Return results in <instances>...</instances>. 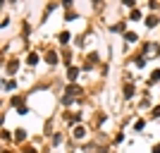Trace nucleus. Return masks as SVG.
Segmentation results:
<instances>
[{
    "label": "nucleus",
    "instance_id": "9b49d317",
    "mask_svg": "<svg viewBox=\"0 0 160 153\" xmlns=\"http://www.w3.org/2000/svg\"><path fill=\"white\" fill-rule=\"evenodd\" d=\"M14 139H19V141H22V139H24V129H17V132H14Z\"/></svg>",
    "mask_w": 160,
    "mask_h": 153
},
{
    "label": "nucleus",
    "instance_id": "0eeeda50",
    "mask_svg": "<svg viewBox=\"0 0 160 153\" xmlns=\"http://www.w3.org/2000/svg\"><path fill=\"white\" fill-rule=\"evenodd\" d=\"M77 74H79V69H77V67H69V81H74Z\"/></svg>",
    "mask_w": 160,
    "mask_h": 153
},
{
    "label": "nucleus",
    "instance_id": "f03ea898",
    "mask_svg": "<svg viewBox=\"0 0 160 153\" xmlns=\"http://www.w3.org/2000/svg\"><path fill=\"white\" fill-rule=\"evenodd\" d=\"M155 24H158V17H155V14L146 17V27H155Z\"/></svg>",
    "mask_w": 160,
    "mask_h": 153
},
{
    "label": "nucleus",
    "instance_id": "2eb2a0df",
    "mask_svg": "<svg viewBox=\"0 0 160 153\" xmlns=\"http://www.w3.org/2000/svg\"><path fill=\"white\" fill-rule=\"evenodd\" d=\"M153 115H160V105L155 108V110H153Z\"/></svg>",
    "mask_w": 160,
    "mask_h": 153
},
{
    "label": "nucleus",
    "instance_id": "4468645a",
    "mask_svg": "<svg viewBox=\"0 0 160 153\" xmlns=\"http://www.w3.org/2000/svg\"><path fill=\"white\" fill-rule=\"evenodd\" d=\"M153 153H160V144H155V146H153Z\"/></svg>",
    "mask_w": 160,
    "mask_h": 153
},
{
    "label": "nucleus",
    "instance_id": "9d476101",
    "mask_svg": "<svg viewBox=\"0 0 160 153\" xmlns=\"http://www.w3.org/2000/svg\"><path fill=\"white\" fill-rule=\"evenodd\" d=\"M151 81H160V69H155V72L151 74Z\"/></svg>",
    "mask_w": 160,
    "mask_h": 153
},
{
    "label": "nucleus",
    "instance_id": "7ed1b4c3",
    "mask_svg": "<svg viewBox=\"0 0 160 153\" xmlns=\"http://www.w3.org/2000/svg\"><path fill=\"white\" fill-rule=\"evenodd\" d=\"M74 136H77V139H84V136H86V129H84V127H77V129H74Z\"/></svg>",
    "mask_w": 160,
    "mask_h": 153
},
{
    "label": "nucleus",
    "instance_id": "39448f33",
    "mask_svg": "<svg viewBox=\"0 0 160 153\" xmlns=\"http://www.w3.org/2000/svg\"><path fill=\"white\" fill-rule=\"evenodd\" d=\"M69 38H72L69 31H62V33H60V43H69Z\"/></svg>",
    "mask_w": 160,
    "mask_h": 153
},
{
    "label": "nucleus",
    "instance_id": "f257e3e1",
    "mask_svg": "<svg viewBox=\"0 0 160 153\" xmlns=\"http://www.w3.org/2000/svg\"><path fill=\"white\" fill-rule=\"evenodd\" d=\"M45 62H48V65H55V62H58V55H55L53 50H48V53H45Z\"/></svg>",
    "mask_w": 160,
    "mask_h": 153
},
{
    "label": "nucleus",
    "instance_id": "423d86ee",
    "mask_svg": "<svg viewBox=\"0 0 160 153\" xmlns=\"http://www.w3.org/2000/svg\"><path fill=\"white\" fill-rule=\"evenodd\" d=\"M17 67H19V62H17V60L7 62V72H17Z\"/></svg>",
    "mask_w": 160,
    "mask_h": 153
},
{
    "label": "nucleus",
    "instance_id": "20e7f679",
    "mask_svg": "<svg viewBox=\"0 0 160 153\" xmlns=\"http://www.w3.org/2000/svg\"><path fill=\"white\" fill-rule=\"evenodd\" d=\"M134 96V84H127L124 86V98H131Z\"/></svg>",
    "mask_w": 160,
    "mask_h": 153
},
{
    "label": "nucleus",
    "instance_id": "1a4fd4ad",
    "mask_svg": "<svg viewBox=\"0 0 160 153\" xmlns=\"http://www.w3.org/2000/svg\"><path fill=\"white\" fill-rule=\"evenodd\" d=\"M124 38H127L129 43H134V41H136V33H134V31H127V33H124Z\"/></svg>",
    "mask_w": 160,
    "mask_h": 153
},
{
    "label": "nucleus",
    "instance_id": "6e6552de",
    "mask_svg": "<svg viewBox=\"0 0 160 153\" xmlns=\"http://www.w3.org/2000/svg\"><path fill=\"white\" fill-rule=\"evenodd\" d=\"M27 62H29V65H36V62H38V55H36V53H29Z\"/></svg>",
    "mask_w": 160,
    "mask_h": 153
},
{
    "label": "nucleus",
    "instance_id": "f8f14e48",
    "mask_svg": "<svg viewBox=\"0 0 160 153\" xmlns=\"http://www.w3.org/2000/svg\"><path fill=\"white\" fill-rule=\"evenodd\" d=\"M131 19H141V12L139 10H131Z\"/></svg>",
    "mask_w": 160,
    "mask_h": 153
},
{
    "label": "nucleus",
    "instance_id": "dca6fc26",
    "mask_svg": "<svg viewBox=\"0 0 160 153\" xmlns=\"http://www.w3.org/2000/svg\"><path fill=\"white\" fill-rule=\"evenodd\" d=\"M24 153H36V148H27V151H24Z\"/></svg>",
    "mask_w": 160,
    "mask_h": 153
},
{
    "label": "nucleus",
    "instance_id": "ddd939ff",
    "mask_svg": "<svg viewBox=\"0 0 160 153\" xmlns=\"http://www.w3.org/2000/svg\"><path fill=\"white\" fill-rule=\"evenodd\" d=\"M134 129H136V132H141V129H143V120H139V122L134 124Z\"/></svg>",
    "mask_w": 160,
    "mask_h": 153
}]
</instances>
